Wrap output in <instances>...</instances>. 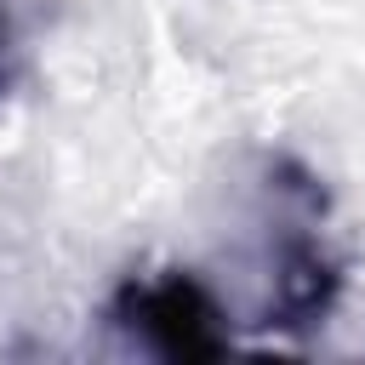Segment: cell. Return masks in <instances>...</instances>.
<instances>
[{"label":"cell","instance_id":"1","mask_svg":"<svg viewBox=\"0 0 365 365\" xmlns=\"http://www.w3.org/2000/svg\"><path fill=\"white\" fill-rule=\"evenodd\" d=\"M108 325L154 354V359H222L234 348V319L228 308L217 302V291L188 274V268H165V274H148V279H125L108 302Z\"/></svg>","mask_w":365,"mask_h":365},{"label":"cell","instance_id":"2","mask_svg":"<svg viewBox=\"0 0 365 365\" xmlns=\"http://www.w3.org/2000/svg\"><path fill=\"white\" fill-rule=\"evenodd\" d=\"M342 297V262L325 245L319 228L285 222L274 240V291H268V325L279 331H308L325 325V314Z\"/></svg>","mask_w":365,"mask_h":365}]
</instances>
